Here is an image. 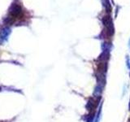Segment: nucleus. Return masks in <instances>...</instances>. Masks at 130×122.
Segmentation results:
<instances>
[{
	"instance_id": "5",
	"label": "nucleus",
	"mask_w": 130,
	"mask_h": 122,
	"mask_svg": "<svg viewBox=\"0 0 130 122\" xmlns=\"http://www.w3.org/2000/svg\"><path fill=\"white\" fill-rule=\"evenodd\" d=\"M128 108H129V110H130V101H129V107H128Z\"/></svg>"
},
{
	"instance_id": "1",
	"label": "nucleus",
	"mask_w": 130,
	"mask_h": 122,
	"mask_svg": "<svg viewBox=\"0 0 130 122\" xmlns=\"http://www.w3.org/2000/svg\"><path fill=\"white\" fill-rule=\"evenodd\" d=\"M23 16V9L21 6L19 4H13L10 8L8 17L5 20V22L7 24H11L15 21V20L19 19L20 16Z\"/></svg>"
},
{
	"instance_id": "2",
	"label": "nucleus",
	"mask_w": 130,
	"mask_h": 122,
	"mask_svg": "<svg viewBox=\"0 0 130 122\" xmlns=\"http://www.w3.org/2000/svg\"><path fill=\"white\" fill-rule=\"evenodd\" d=\"M103 23L104 24V26L107 28V34L109 36H112L114 34V26H113V23H112V20L111 19L109 16H106L103 18Z\"/></svg>"
},
{
	"instance_id": "4",
	"label": "nucleus",
	"mask_w": 130,
	"mask_h": 122,
	"mask_svg": "<svg viewBox=\"0 0 130 122\" xmlns=\"http://www.w3.org/2000/svg\"><path fill=\"white\" fill-rule=\"evenodd\" d=\"M103 4H104V7L106 8V10H107V12H111V4H110L109 0H104Z\"/></svg>"
},
{
	"instance_id": "3",
	"label": "nucleus",
	"mask_w": 130,
	"mask_h": 122,
	"mask_svg": "<svg viewBox=\"0 0 130 122\" xmlns=\"http://www.w3.org/2000/svg\"><path fill=\"white\" fill-rule=\"evenodd\" d=\"M103 81H98L97 85L94 88V91H93V95L95 97H99L101 95L102 92H103Z\"/></svg>"
}]
</instances>
